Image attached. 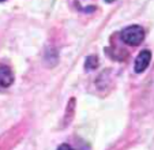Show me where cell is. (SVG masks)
Listing matches in <instances>:
<instances>
[{"label":"cell","instance_id":"cell-7","mask_svg":"<svg viewBox=\"0 0 154 150\" xmlns=\"http://www.w3.org/2000/svg\"><path fill=\"white\" fill-rule=\"evenodd\" d=\"M0 2H6V0H0Z\"/></svg>","mask_w":154,"mask_h":150},{"label":"cell","instance_id":"cell-3","mask_svg":"<svg viewBox=\"0 0 154 150\" xmlns=\"http://www.w3.org/2000/svg\"><path fill=\"white\" fill-rule=\"evenodd\" d=\"M14 82V75L8 66L0 64V86L2 87H8Z\"/></svg>","mask_w":154,"mask_h":150},{"label":"cell","instance_id":"cell-6","mask_svg":"<svg viewBox=\"0 0 154 150\" xmlns=\"http://www.w3.org/2000/svg\"><path fill=\"white\" fill-rule=\"evenodd\" d=\"M104 2H106V3H113V2H116V0H104Z\"/></svg>","mask_w":154,"mask_h":150},{"label":"cell","instance_id":"cell-4","mask_svg":"<svg viewBox=\"0 0 154 150\" xmlns=\"http://www.w3.org/2000/svg\"><path fill=\"white\" fill-rule=\"evenodd\" d=\"M98 67V58L96 55H90L85 61V68L89 71V70H96Z\"/></svg>","mask_w":154,"mask_h":150},{"label":"cell","instance_id":"cell-1","mask_svg":"<svg viewBox=\"0 0 154 150\" xmlns=\"http://www.w3.org/2000/svg\"><path fill=\"white\" fill-rule=\"evenodd\" d=\"M145 38V30L139 25L125 27L122 32V41L127 45H139Z\"/></svg>","mask_w":154,"mask_h":150},{"label":"cell","instance_id":"cell-5","mask_svg":"<svg viewBox=\"0 0 154 150\" xmlns=\"http://www.w3.org/2000/svg\"><path fill=\"white\" fill-rule=\"evenodd\" d=\"M57 150H74V149L70 146V145H67V143H63V145H60V146L57 147Z\"/></svg>","mask_w":154,"mask_h":150},{"label":"cell","instance_id":"cell-2","mask_svg":"<svg viewBox=\"0 0 154 150\" xmlns=\"http://www.w3.org/2000/svg\"><path fill=\"white\" fill-rule=\"evenodd\" d=\"M150 60H151V52H150V51L143 49L142 52H139V55H138L137 59H135V64H134L135 72H138V74L143 72L149 67Z\"/></svg>","mask_w":154,"mask_h":150}]
</instances>
